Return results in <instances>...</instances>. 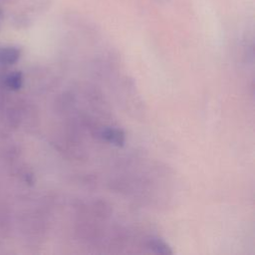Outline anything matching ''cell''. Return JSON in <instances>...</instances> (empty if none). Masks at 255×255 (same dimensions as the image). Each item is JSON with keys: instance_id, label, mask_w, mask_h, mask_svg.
Wrapping results in <instances>:
<instances>
[{"instance_id": "1", "label": "cell", "mask_w": 255, "mask_h": 255, "mask_svg": "<svg viewBox=\"0 0 255 255\" xmlns=\"http://www.w3.org/2000/svg\"><path fill=\"white\" fill-rule=\"evenodd\" d=\"M102 137L107 141L114 143L117 146H123L126 141L125 132L120 128H107L102 130Z\"/></svg>"}, {"instance_id": "2", "label": "cell", "mask_w": 255, "mask_h": 255, "mask_svg": "<svg viewBox=\"0 0 255 255\" xmlns=\"http://www.w3.org/2000/svg\"><path fill=\"white\" fill-rule=\"evenodd\" d=\"M147 247L156 254L171 255L173 253L170 247L160 238H150L147 241Z\"/></svg>"}, {"instance_id": "3", "label": "cell", "mask_w": 255, "mask_h": 255, "mask_svg": "<svg viewBox=\"0 0 255 255\" xmlns=\"http://www.w3.org/2000/svg\"><path fill=\"white\" fill-rule=\"evenodd\" d=\"M20 57V51L16 48L8 47L0 49V63L11 65L15 63Z\"/></svg>"}, {"instance_id": "4", "label": "cell", "mask_w": 255, "mask_h": 255, "mask_svg": "<svg viewBox=\"0 0 255 255\" xmlns=\"http://www.w3.org/2000/svg\"><path fill=\"white\" fill-rule=\"evenodd\" d=\"M22 83H23V77L20 72H15L10 74L5 80L6 86L11 90L20 89L22 86Z\"/></svg>"}]
</instances>
